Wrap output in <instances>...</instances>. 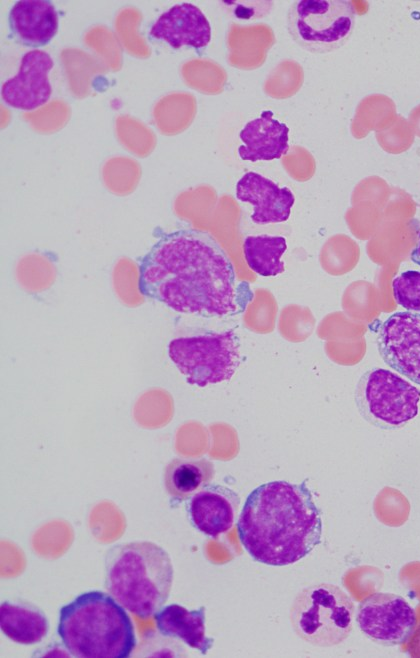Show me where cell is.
Here are the masks:
<instances>
[{"mask_svg":"<svg viewBox=\"0 0 420 658\" xmlns=\"http://www.w3.org/2000/svg\"><path fill=\"white\" fill-rule=\"evenodd\" d=\"M138 288L176 312L204 317L242 313L254 296L215 238L192 228L158 238L140 261Z\"/></svg>","mask_w":420,"mask_h":658,"instance_id":"6da1fadb","label":"cell"},{"mask_svg":"<svg viewBox=\"0 0 420 658\" xmlns=\"http://www.w3.org/2000/svg\"><path fill=\"white\" fill-rule=\"evenodd\" d=\"M306 481L267 482L247 496L237 533L254 561L270 566L291 565L321 543L322 514Z\"/></svg>","mask_w":420,"mask_h":658,"instance_id":"7a4b0ae2","label":"cell"},{"mask_svg":"<svg viewBox=\"0 0 420 658\" xmlns=\"http://www.w3.org/2000/svg\"><path fill=\"white\" fill-rule=\"evenodd\" d=\"M57 633L67 652L79 658H127L136 646L125 608L98 590L83 592L60 608Z\"/></svg>","mask_w":420,"mask_h":658,"instance_id":"3957f363","label":"cell"},{"mask_svg":"<svg viewBox=\"0 0 420 658\" xmlns=\"http://www.w3.org/2000/svg\"><path fill=\"white\" fill-rule=\"evenodd\" d=\"M174 577L168 552L151 541L112 545L105 554L104 584L129 612L147 619L169 598Z\"/></svg>","mask_w":420,"mask_h":658,"instance_id":"277c9868","label":"cell"},{"mask_svg":"<svg viewBox=\"0 0 420 658\" xmlns=\"http://www.w3.org/2000/svg\"><path fill=\"white\" fill-rule=\"evenodd\" d=\"M355 606L340 587L319 583L303 588L290 608L295 634L318 647H332L345 641L353 628Z\"/></svg>","mask_w":420,"mask_h":658,"instance_id":"5b68a950","label":"cell"},{"mask_svg":"<svg viewBox=\"0 0 420 658\" xmlns=\"http://www.w3.org/2000/svg\"><path fill=\"white\" fill-rule=\"evenodd\" d=\"M168 354L187 383L198 387L230 380L241 361L234 329L174 338Z\"/></svg>","mask_w":420,"mask_h":658,"instance_id":"8992f818","label":"cell"},{"mask_svg":"<svg viewBox=\"0 0 420 658\" xmlns=\"http://www.w3.org/2000/svg\"><path fill=\"white\" fill-rule=\"evenodd\" d=\"M356 10L349 0H299L287 12V29L303 49L325 54L340 49L350 39Z\"/></svg>","mask_w":420,"mask_h":658,"instance_id":"52a82bcc","label":"cell"},{"mask_svg":"<svg viewBox=\"0 0 420 658\" xmlns=\"http://www.w3.org/2000/svg\"><path fill=\"white\" fill-rule=\"evenodd\" d=\"M420 390L396 373L374 368L365 372L355 390V402L362 417L382 429H396L418 413Z\"/></svg>","mask_w":420,"mask_h":658,"instance_id":"ba28073f","label":"cell"},{"mask_svg":"<svg viewBox=\"0 0 420 658\" xmlns=\"http://www.w3.org/2000/svg\"><path fill=\"white\" fill-rule=\"evenodd\" d=\"M356 621L372 642L396 646L407 642L417 625L414 608L394 593L375 592L358 605Z\"/></svg>","mask_w":420,"mask_h":658,"instance_id":"9c48e42d","label":"cell"},{"mask_svg":"<svg viewBox=\"0 0 420 658\" xmlns=\"http://www.w3.org/2000/svg\"><path fill=\"white\" fill-rule=\"evenodd\" d=\"M377 348L389 367L420 385V314L390 315L379 327Z\"/></svg>","mask_w":420,"mask_h":658,"instance_id":"30bf717a","label":"cell"},{"mask_svg":"<svg viewBox=\"0 0 420 658\" xmlns=\"http://www.w3.org/2000/svg\"><path fill=\"white\" fill-rule=\"evenodd\" d=\"M53 59L43 50H30L20 61L18 72L1 87V98L8 106L24 111L35 110L48 102L52 87L48 78Z\"/></svg>","mask_w":420,"mask_h":658,"instance_id":"8fae6325","label":"cell"},{"mask_svg":"<svg viewBox=\"0 0 420 658\" xmlns=\"http://www.w3.org/2000/svg\"><path fill=\"white\" fill-rule=\"evenodd\" d=\"M239 506L240 497L231 488L209 484L189 498L187 512L194 528L217 538L232 529Z\"/></svg>","mask_w":420,"mask_h":658,"instance_id":"7c38bea8","label":"cell"},{"mask_svg":"<svg viewBox=\"0 0 420 658\" xmlns=\"http://www.w3.org/2000/svg\"><path fill=\"white\" fill-rule=\"evenodd\" d=\"M235 195L239 201L252 205L251 220L256 224L287 221L295 203L288 187H280L256 172H247L238 180Z\"/></svg>","mask_w":420,"mask_h":658,"instance_id":"4fadbf2b","label":"cell"},{"mask_svg":"<svg viewBox=\"0 0 420 658\" xmlns=\"http://www.w3.org/2000/svg\"><path fill=\"white\" fill-rule=\"evenodd\" d=\"M150 35L172 48L206 47L211 41L210 22L202 10L192 3H179L163 12L150 28Z\"/></svg>","mask_w":420,"mask_h":658,"instance_id":"5bb4252c","label":"cell"},{"mask_svg":"<svg viewBox=\"0 0 420 658\" xmlns=\"http://www.w3.org/2000/svg\"><path fill=\"white\" fill-rule=\"evenodd\" d=\"M271 110L248 121L239 133L242 145L238 155L244 161H271L280 159L289 150V127L273 118Z\"/></svg>","mask_w":420,"mask_h":658,"instance_id":"9a60e30c","label":"cell"},{"mask_svg":"<svg viewBox=\"0 0 420 658\" xmlns=\"http://www.w3.org/2000/svg\"><path fill=\"white\" fill-rule=\"evenodd\" d=\"M8 22L20 44L36 48L47 45L56 35L59 16L48 0H20L11 7Z\"/></svg>","mask_w":420,"mask_h":658,"instance_id":"2e32d148","label":"cell"},{"mask_svg":"<svg viewBox=\"0 0 420 658\" xmlns=\"http://www.w3.org/2000/svg\"><path fill=\"white\" fill-rule=\"evenodd\" d=\"M159 633L182 640L190 648L206 655L214 639L206 635L205 607L188 610L179 604L164 606L154 614Z\"/></svg>","mask_w":420,"mask_h":658,"instance_id":"e0dca14e","label":"cell"},{"mask_svg":"<svg viewBox=\"0 0 420 658\" xmlns=\"http://www.w3.org/2000/svg\"><path fill=\"white\" fill-rule=\"evenodd\" d=\"M0 628L11 641L22 645L41 642L49 631L46 614L37 606L22 601H3Z\"/></svg>","mask_w":420,"mask_h":658,"instance_id":"ac0fdd59","label":"cell"},{"mask_svg":"<svg viewBox=\"0 0 420 658\" xmlns=\"http://www.w3.org/2000/svg\"><path fill=\"white\" fill-rule=\"evenodd\" d=\"M215 472L214 464L206 458H174L164 471L165 489L178 501L189 499L211 483Z\"/></svg>","mask_w":420,"mask_h":658,"instance_id":"d6986e66","label":"cell"},{"mask_svg":"<svg viewBox=\"0 0 420 658\" xmlns=\"http://www.w3.org/2000/svg\"><path fill=\"white\" fill-rule=\"evenodd\" d=\"M287 250L282 236H247L243 243L244 258L251 270L260 276H277L284 272L281 258Z\"/></svg>","mask_w":420,"mask_h":658,"instance_id":"ffe728a7","label":"cell"},{"mask_svg":"<svg viewBox=\"0 0 420 658\" xmlns=\"http://www.w3.org/2000/svg\"><path fill=\"white\" fill-rule=\"evenodd\" d=\"M395 301L410 311H420V272L407 270L392 281Z\"/></svg>","mask_w":420,"mask_h":658,"instance_id":"44dd1931","label":"cell"},{"mask_svg":"<svg viewBox=\"0 0 420 658\" xmlns=\"http://www.w3.org/2000/svg\"><path fill=\"white\" fill-rule=\"evenodd\" d=\"M233 16L240 20H254L268 15L273 6V1H224Z\"/></svg>","mask_w":420,"mask_h":658,"instance_id":"7402d4cb","label":"cell"},{"mask_svg":"<svg viewBox=\"0 0 420 658\" xmlns=\"http://www.w3.org/2000/svg\"><path fill=\"white\" fill-rule=\"evenodd\" d=\"M407 652L413 658H420V624L410 637Z\"/></svg>","mask_w":420,"mask_h":658,"instance_id":"603a6c76","label":"cell"},{"mask_svg":"<svg viewBox=\"0 0 420 658\" xmlns=\"http://www.w3.org/2000/svg\"><path fill=\"white\" fill-rule=\"evenodd\" d=\"M411 260L420 266V229L417 233V244L411 253Z\"/></svg>","mask_w":420,"mask_h":658,"instance_id":"cb8c5ba5","label":"cell"}]
</instances>
